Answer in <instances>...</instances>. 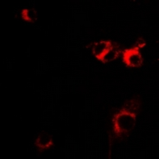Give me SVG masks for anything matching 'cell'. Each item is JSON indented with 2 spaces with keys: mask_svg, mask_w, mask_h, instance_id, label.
Segmentation results:
<instances>
[{
  "mask_svg": "<svg viewBox=\"0 0 159 159\" xmlns=\"http://www.w3.org/2000/svg\"><path fill=\"white\" fill-rule=\"evenodd\" d=\"M112 122L115 134L118 137H122L128 134L129 132L133 130L136 123V115L120 110L115 115Z\"/></svg>",
  "mask_w": 159,
  "mask_h": 159,
  "instance_id": "obj_1",
  "label": "cell"
},
{
  "mask_svg": "<svg viewBox=\"0 0 159 159\" xmlns=\"http://www.w3.org/2000/svg\"><path fill=\"white\" fill-rule=\"evenodd\" d=\"M123 62L128 68H139L143 64V58L139 49L134 46L122 52Z\"/></svg>",
  "mask_w": 159,
  "mask_h": 159,
  "instance_id": "obj_2",
  "label": "cell"
},
{
  "mask_svg": "<svg viewBox=\"0 0 159 159\" xmlns=\"http://www.w3.org/2000/svg\"><path fill=\"white\" fill-rule=\"evenodd\" d=\"M112 45L113 42L111 41H101V42H96L92 47V53L99 61H100L102 57Z\"/></svg>",
  "mask_w": 159,
  "mask_h": 159,
  "instance_id": "obj_3",
  "label": "cell"
},
{
  "mask_svg": "<svg viewBox=\"0 0 159 159\" xmlns=\"http://www.w3.org/2000/svg\"><path fill=\"white\" fill-rule=\"evenodd\" d=\"M35 145L41 151L47 150L53 145L52 137L48 133H45V132L41 133L37 138L36 141H35Z\"/></svg>",
  "mask_w": 159,
  "mask_h": 159,
  "instance_id": "obj_4",
  "label": "cell"
},
{
  "mask_svg": "<svg viewBox=\"0 0 159 159\" xmlns=\"http://www.w3.org/2000/svg\"><path fill=\"white\" fill-rule=\"evenodd\" d=\"M121 53V50L119 48V44L113 42V45L108 49V50L105 52L104 55L102 57L100 61L103 63H107V62L113 61L119 57V54Z\"/></svg>",
  "mask_w": 159,
  "mask_h": 159,
  "instance_id": "obj_5",
  "label": "cell"
},
{
  "mask_svg": "<svg viewBox=\"0 0 159 159\" xmlns=\"http://www.w3.org/2000/svg\"><path fill=\"white\" fill-rule=\"evenodd\" d=\"M140 108V103L137 99H131L129 100L123 106L121 110L126 111L130 114L137 115Z\"/></svg>",
  "mask_w": 159,
  "mask_h": 159,
  "instance_id": "obj_6",
  "label": "cell"
},
{
  "mask_svg": "<svg viewBox=\"0 0 159 159\" xmlns=\"http://www.w3.org/2000/svg\"><path fill=\"white\" fill-rule=\"evenodd\" d=\"M21 16H22V19L26 21V22L34 23L38 19V11L34 8H32V9H24L22 10V13H21Z\"/></svg>",
  "mask_w": 159,
  "mask_h": 159,
  "instance_id": "obj_7",
  "label": "cell"
},
{
  "mask_svg": "<svg viewBox=\"0 0 159 159\" xmlns=\"http://www.w3.org/2000/svg\"><path fill=\"white\" fill-rule=\"evenodd\" d=\"M145 45H146V42H145V40L142 38H139L135 43V47H137L138 49H141V48H143Z\"/></svg>",
  "mask_w": 159,
  "mask_h": 159,
  "instance_id": "obj_8",
  "label": "cell"
}]
</instances>
